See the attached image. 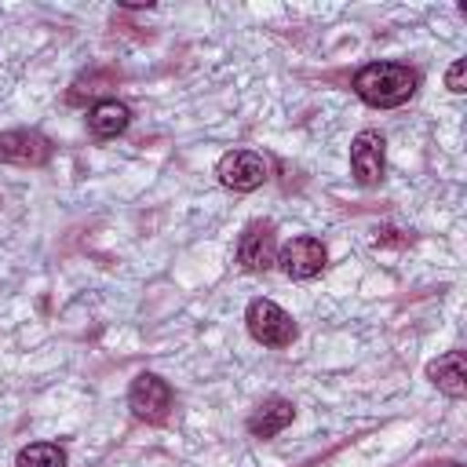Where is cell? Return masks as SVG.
I'll list each match as a JSON object with an SVG mask.
<instances>
[{"instance_id": "obj_1", "label": "cell", "mask_w": 467, "mask_h": 467, "mask_svg": "<svg viewBox=\"0 0 467 467\" xmlns=\"http://www.w3.org/2000/svg\"><path fill=\"white\" fill-rule=\"evenodd\" d=\"M354 95L372 109H394L409 102L420 88V73L405 62H368L350 80Z\"/></svg>"}, {"instance_id": "obj_2", "label": "cell", "mask_w": 467, "mask_h": 467, "mask_svg": "<svg viewBox=\"0 0 467 467\" xmlns=\"http://www.w3.org/2000/svg\"><path fill=\"white\" fill-rule=\"evenodd\" d=\"M244 325H248V336L255 339V343H263V347H292L296 343V336H299V328H296V321H292V314L285 310V306H277L274 299H252L248 303V310H244Z\"/></svg>"}, {"instance_id": "obj_3", "label": "cell", "mask_w": 467, "mask_h": 467, "mask_svg": "<svg viewBox=\"0 0 467 467\" xmlns=\"http://www.w3.org/2000/svg\"><path fill=\"white\" fill-rule=\"evenodd\" d=\"M171 405H175V390L157 372H139L131 379V387H128V409L135 412V420H142V423H164L171 416Z\"/></svg>"}, {"instance_id": "obj_4", "label": "cell", "mask_w": 467, "mask_h": 467, "mask_svg": "<svg viewBox=\"0 0 467 467\" xmlns=\"http://www.w3.org/2000/svg\"><path fill=\"white\" fill-rule=\"evenodd\" d=\"M266 161L255 150H226L215 164V179L234 193H252L266 182Z\"/></svg>"}, {"instance_id": "obj_5", "label": "cell", "mask_w": 467, "mask_h": 467, "mask_svg": "<svg viewBox=\"0 0 467 467\" xmlns=\"http://www.w3.org/2000/svg\"><path fill=\"white\" fill-rule=\"evenodd\" d=\"M387 168V139L376 128H365L350 142V175L358 186H379Z\"/></svg>"}, {"instance_id": "obj_6", "label": "cell", "mask_w": 467, "mask_h": 467, "mask_svg": "<svg viewBox=\"0 0 467 467\" xmlns=\"http://www.w3.org/2000/svg\"><path fill=\"white\" fill-rule=\"evenodd\" d=\"M325 263H328V252H325V244H321L317 237H292V241H285L281 252H277V266H281L285 277H292V281H310V277H317V274L325 270Z\"/></svg>"}, {"instance_id": "obj_7", "label": "cell", "mask_w": 467, "mask_h": 467, "mask_svg": "<svg viewBox=\"0 0 467 467\" xmlns=\"http://www.w3.org/2000/svg\"><path fill=\"white\" fill-rule=\"evenodd\" d=\"M237 263L248 274H263L277 263V241H274V223L255 219L244 226L241 241H237Z\"/></svg>"}, {"instance_id": "obj_8", "label": "cell", "mask_w": 467, "mask_h": 467, "mask_svg": "<svg viewBox=\"0 0 467 467\" xmlns=\"http://www.w3.org/2000/svg\"><path fill=\"white\" fill-rule=\"evenodd\" d=\"M51 157V142L33 128H11L0 131V161L18 168H40Z\"/></svg>"}, {"instance_id": "obj_9", "label": "cell", "mask_w": 467, "mask_h": 467, "mask_svg": "<svg viewBox=\"0 0 467 467\" xmlns=\"http://www.w3.org/2000/svg\"><path fill=\"white\" fill-rule=\"evenodd\" d=\"M427 379L445 394V398H463L467 394V368H463V350H449L438 361L427 365Z\"/></svg>"}, {"instance_id": "obj_10", "label": "cell", "mask_w": 467, "mask_h": 467, "mask_svg": "<svg viewBox=\"0 0 467 467\" xmlns=\"http://www.w3.org/2000/svg\"><path fill=\"white\" fill-rule=\"evenodd\" d=\"M296 420V405L288 398H266L252 416H248V434L252 438H274Z\"/></svg>"}, {"instance_id": "obj_11", "label": "cell", "mask_w": 467, "mask_h": 467, "mask_svg": "<svg viewBox=\"0 0 467 467\" xmlns=\"http://www.w3.org/2000/svg\"><path fill=\"white\" fill-rule=\"evenodd\" d=\"M128 124H131V109L117 99H99L88 109V128H91L95 139H117Z\"/></svg>"}, {"instance_id": "obj_12", "label": "cell", "mask_w": 467, "mask_h": 467, "mask_svg": "<svg viewBox=\"0 0 467 467\" xmlns=\"http://www.w3.org/2000/svg\"><path fill=\"white\" fill-rule=\"evenodd\" d=\"M69 456L58 441H33L26 449H18L15 456V467H66Z\"/></svg>"}, {"instance_id": "obj_13", "label": "cell", "mask_w": 467, "mask_h": 467, "mask_svg": "<svg viewBox=\"0 0 467 467\" xmlns=\"http://www.w3.org/2000/svg\"><path fill=\"white\" fill-rule=\"evenodd\" d=\"M463 69H467V62H463V58H456V62L445 69V88H449V91H456V95H460V91H467V88H463Z\"/></svg>"}, {"instance_id": "obj_14", "label": "cell", "mask_w": 467, "mask_h": 467, "mask_svg": "<svg viewBox=\"0 0 467 467\" xmlns=\"http://www.w3.org/2000/svg\"><path fill=\"white\" fill-rule=\"evenodd\" d=\"M441 467H460V463H441Z\"/></svg>"}]
</instances>
